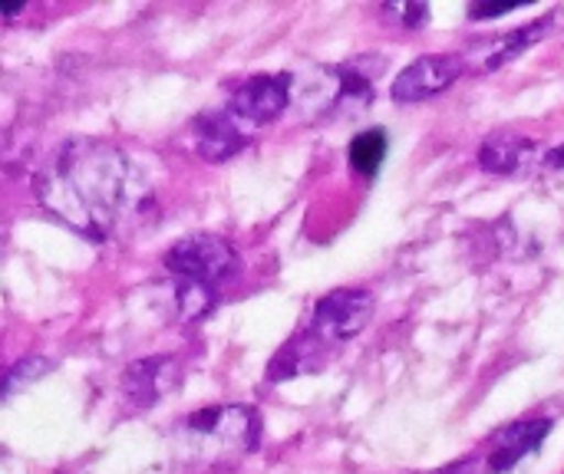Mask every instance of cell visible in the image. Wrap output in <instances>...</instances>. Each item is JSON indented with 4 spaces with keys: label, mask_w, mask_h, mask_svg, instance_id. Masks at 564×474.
<instances>
[{
    "label": "cell",
    "mask_w": 564,
    "mask_h": 474,
    "mask_svg": "<svg viewBox=\"0 0 564 474\" xmlns=\"http://www.w3.org/2000/svg\"><path fill=\"white\" fill-rule=\"evenodd\" d=\"M552 432V419H522L506 426L489 445V472L509 474L522 459L535 455Z\"/></svg>",
    "instance_id": "9"
},
{
    "label": "cell",
    "mask_w": 564,
    "mask_h": 474,
    "mask_svg": "<svg viewBox=\"0 0 564 474\" xmlns=\"http://www.w3.org/2000/svg\"><path fill=\"white\" fill-rule=\"evenodd\" d=\"M33 191L53 218L93 241H109L149 201L129 155L102 139L63 142L36 172Z\"/></svg>",
    "instance_id": "1"
},
{
    "label": "cell",
    "mask_w": 564,
    "mask_h": 474,
    "mask_svg": "<svg viewBox=\"0 0 564 474\" xmlns=\"http://www.w3.org/2000/svg\"><path fill=\"white\" fill-rule=\"evenodd\" d=\"M251 139V125L241 122L231 109H218V112H208L198 119L195 125V145H198V155L205 162H228L231 155H238Z\"/></svg>",
    "instance_id": "8"
},
{
    "label": "cell",
    "mask_w": 564,
    "mask_h": 474,
    "mask_svg": "<svg viewBox=\"0 0 564 474\" xmlns=\"http://www.w3.org/2000/svg\"><path fill=\"white\" fill-rule=\"evenodd\" d=\"M330 353H334V350H330L321 337H314L311 330H304L301 337H294V340L274 356L268 379H271V383H284V379H294V376H301V373H317V370L330 360Z\"/></svg>",
    "instance_id": "11"
},
{
    "label": "cell",
    "mask_w": 564,
    "mask_h": 474,
    "mask_svg": "<svg viewBox=\"0 0 564 474\" xmlns=\"http://www.w3.org/2000/svg\"><path fill=\"white\" fill-rule=\"evenodd\" d=\"M218 304V287H205V284H192V280H178V290H175V307H178V317L185 323H198L205 320Z\"/></svg>",
    "instance_id": "13"
},
{
    "label": "cell",
    "mask_w": 564,
    "mask_h": 474,
    "mask_svg": "<svg viewBox=\"0 0 564 474\" xmlns=\"http://www.w3.org/2000/svg\"><path fill=\"white\" fill-rule=\"evenodd\" d=\"M185 432L205 442H218L228 452H254L261 442L258 412L248 406H215L185 419Z\"/></svg>",
    "instance_id": "4"
},
{
    "label": "cell",
    "mask_w": 564,
    "mask_h": 474,
    "mask_svg": "<svg viewBox=\"0 0 564 474\" xmlns=\"http://www.w3.org/2000/svg\"><path fill=\"white\" fill-rule=\"evenodd\" d=\"M291 86L294 79L288 73H274V76H251L245 79L235 96H231V112L248 122V125H264V122H274L288 102H291Z\"/></svg>",
    "instance_id": "6"
},
{
    "label": "cell",
    "mask_w": 564,
    "mask_h": 474,
    "mask_svg": "<svg viewBox=\"0 0 564 474\" xmlns=\"http://www.w3.org/2000/svg\"><path fill=\"white\" fill-rule=\"evenodd\" d=\"M370 313H373V297L367 290H357V287L334 290L314 307L307 330L321 337L330 350H337L340 343L354 340L370 323Z\"/></svg>",
    "instance_id": "3"
},
{
    "label": "cell",
    "mask_w": 564,
    "mask_h": 474,
    "mask_svg": "<svg viewBox=\"0 0 564 474\" xmlns=\"http://www.w3.org/2000/svg\"><path fill=\"white\" fill-rule=\"evenodd\" d=\"M512 10H519V3H489V7L476 3V7H469V16L486 20V16H502V13H512Z\"/></svg>",
    "instance_id": "17"
},
{
    "label": "cell",
    "mask_w": 564,
    "mask_h": 474,
    "mask_svg": "<svg viewBox=\"0 0 564 474\" xmlns=\"http://www.w3.org/2000/svg\"><path fill=\"white\" fill-rule=\"evenodd\" d=\"M430 474H479V462L476 459H463V462H453L449 469H440V472Z\"/></svg>",
    "instance_id": "18"
},
{
    "label": "cell",
    "mask_w": 564,
    "mask_h": 474,
    "mask_svg": "<svg viewBox=\"0 0 564 474\" xmlns=\"http://www.w3.org/2000/svg\"><path fill=\"white\" fill-rule=\"evenodd\" d=\"M535 158V142L519 132H492L479 148V168L486 175H516Z\"/></svg>",
    "instance_id": "10"
},
{
    "label": "cell",
    "mask_w": 564,
    "mask_h": 474,
    "mask_svg": "<svg viewBox=\"0 0 564 474\" xmlns=\"http://www.w3.org/2000/svg\"><path fill=\"white\" fill-rule=\"evenodd\" d=\"M558 20H562L558 13H545V16H542V20H535V23H529V26H519V30L506 33V36L489 49V56H486V69L492 73V69H499V66L512 63L516 56L529 53V46L542 43L552 30H558Z\"/></svg>",
    "instance_id": "12"
},
{
    "label": "cell",
    "mask_w": 564,
    "mask_h": 474,
    "mask_svg": "<svg viewBox=\"0 0 564 474\" xmlns=\"http://www.w3.org/2000/svg\"><path fill=\"white\" fill-rule=\"evenodd\" d=\"M387 13H393L410 30H416V26H423L430 20V7L426 3H390Z\"/></svg>",
    "instance_id": "16"
},
{
    "label": "cell",
    "mask_w": 564,
    "mask_h": 474,
    "mask_svg": "<svg viewBox=\"0 0 564 474\" xmlns=\"http://www.w3.org/2000/svg\"><path fill=\"white\" fill-rule=\"evenodd\" d=\"M178 379H182V370H178V360H172V356L135 360L122 373V396L135 409H149L159 399H165L178 386Z\"/></svg>",
    "instance_id": "7"
},
{
    "label": "cell",
    "mask_w": 564,
    "mask_h": 474,
    "mask_svg": "<svg viewBox=\"0 0 564 474\" xmlns=\"http://www.w3.org/2000/svg\"><path fill=\"white\" fill-rule=\"evenodd\" d=\"M238 264V251L218 234H192L165 254L169 274L205 287H218L221 280L235 277Z\"/></svg>",
    "instance_id": "2"
},
{
    "label": "cell",
    "mask_w": 564,
    "mask_h": 474,
    "mask_svg": "<svg viewBox=\"0 0 564 474\" xmlns=\"http://www.w3.org/2000/svg\"><path fill=\"white\" fill-rule=\"evenodd\" d=\"M545 165H549V168H564V145L552 148V152L545 155Z\"/></svg>",
    "instance_id": "19"
},
{
    "label": "cell",
    "mask_w": 564,
    "mask_h": 474,
    "mask_svg": "<svg viewBox=\"0 0 564 474\" xmlns=\"http://www.w3.org/2000/svg\"><path fill=\"white\" fill-rule=\"evenodd\" d=\"M463 76V59L459 56H423L413 59L390 86L393 102L400 106H413V102H426L440 92H446L456 79Z\"/></svg>",
    "instance_id": "5"
},
{
    "label": "cell",
    "mask_w": 564,
    "mask_h": 474,
    "mask_svg": "<svg viewBox=\"0 0 564 474\" xmlns=\"http://www.w3.org/2000/svg\"><path fill=\"white\" fill-rule=\"evenodd\" d=\"M387 132L383 129H370V132H360L354 142H350V165L360 172V175H377L383 158H387Z\"/></svg>",
    "instance_id": "14"
},
{
    "label": "cell",
    "mask_w": 564,
    "mask_h": 474,
    "mask_svg": "<svg viewBox=\"0 0 564 474\" xmlns=\"http://www.w3.org/2000/svg\"><path fill=\"white\" fill-rule=\"evenodd\" d=\"M50 370H53V363H50V360H43V356H30V360L13 363V366L7 370V376H3V396L10 399V396H13V393H20L23 386H30V383H36V379H43Z\"/></svg>",
    "instance_id": "15"
}]
</instances>
